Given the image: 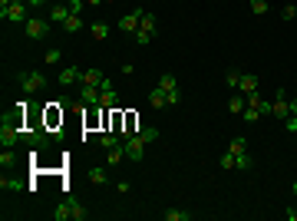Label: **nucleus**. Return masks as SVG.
I'll list each match as a JSON object with an SVG mask.
<instances>
[{"instance_id": "f704fd0d", "label": "nucleus", "mask_w": 297, "mask_h": 221, "mask_svg": "<svg viewBox=\"0 0 297 221\" xmlns=\"http://www.w3.org/2000/svg\"><path fill=\"white\" fill-rule=\"evenodd\" d=\"M261 116H264L261 109H251V106H244V122H258Z\"/></svg>"}, {"instance_id": "473e14b6", "label": "nucleus", "mask_w": 297, "mask_h": 221, "mask_svg": "<svg viewBox=\"0 0 297 221\" xmlns=\"http://www.w3.org/2000/svg\"><path fill=\"white\" fill-rule=\"evenodd\" d=\"M251 14H254V17H264L267 14V0H251Z\"/></svg>"}, {"instance_id": "de8ad7c7", "label": "nucleus", "mask_w": 297, "mask_h": 221, "mask_svg": "<svg viewBox=\"0 0 297 221\" xmlns=\"http://www.w3.org/2000/svg\"><path fill=\"white\" fill-rule=\"evenodd\" d=\"M106 4H116V0H106Z\"/></svg>"}, {"instance_id": "2f4dec72", "label": "nucleus", "mask_w": 297, "mask_h": 221, "mask_svg": "<svg viewBox=\"0 0 297 221\" xmlns=\"http://www.w3.org/2000/svg\"><path fill=\"white\" fill-rule=\"evenodd\" d=\"M225 83H228L231 89H238V83H241V70H228V73H225Z\"/></svg>"}, {"instance_id": "c756f323", "label": "nucleus", "mask_w": 297, "mask_h": 221, "mask_svg": "<svg viewBox=\"0 0 297 221\" xmlns=\"http://www.w3.org/2000/svg\"><path fill=\"white\" fill-rule=\"evenodd\" d=\"M60 56H63L60 50H56V47H50L47 53H43V63H47V66H56V63H60Z\"/></svg>"}, {"instance_id": "9b49d317", "label": "nucleus", "mask_w": 297, "mask_h": 221, "mask_svg": "<svg viewBox=\"0 0 297 221\" xmlns=\"http://www.w3.org/2000/svg\"><path fill=\"white\" fill-rule=\"evenodd\" d=\"M86 178H89L93 185H106V182H109V165H93V168L86 172Z\"/></svg>"}, {"instance_id": "393cba45", "label": "nucleus", "mask_w": 297, "mask_h": 221, "mask_svg": "<svg viewBox=\"0 0 297 221\" xmlns=\"http://www.w3.org/2000/svg\"><path fill=\"white\" fill-rule=\"evenodd\" d=\"M165 221H192V211H182V208H169Z\"/></svg>"}, {"instance_id": "4be33fe9", "label": "nucleus", "mask_w": 297, "mask_h": 221, "mask_svg": "<svg viewBox=\"0 0 297 221\" xmlns=\"http://www.w3.org/2000/svg\"><path fill=\"white\" fill-rule=\"evenodd\" d=\"M99 106H102V109H116V106H119V96H116V89H102V99H99Z\"/></svg>"}, {"instance_id": "09e8293b", "label": "nucleus", "mask_w": 297, "mask_h": 221, "mask_svg": "<svg viewBox=\"0 0 297 221\" xmlns=\"http://www.w3.org/2000/svg\"><path fill=\"white\" fill-rule=\"evenodd\" d=\"M294 20H297V17H294Z\"/></svg>"}, {"instance_id": "dca6fc26", "label": "nucleus", "mask_w": 297, "mask_h": 221, "mask_svg": "<svg viewBox=\"0 0 297 221\" xmlns=\"http://www.w3.org/2000/svg\"><path fill=\"white\" fill-rule=\"evenodd\" d=\"M102 70H96V66H89V70H83V83H86V86H102Z\"/></svg>"}, {"instance_id": "7c9ffc66", "label": "nucleus", "mask_w": 297, "mask_h": 221, "mask_svg": "<svg viewBox=\"0 0 297 221\" xmlns=\"http://www.w3.org/2000/svg\"><path fill=\"white\" fill-rule=\"evenodd\" d=\"M14 162H17V155H14V149H4V152H0V165H4V172H7V168H10V165H14Z\"/></svg>"}, {"instance_id": "aec40b11", "label": "nucleus", "mask_w": 297, "mask_h": 221, "mask_svg": "<svg viewBox=\"0 0 297 221\" xmlns=\"http://www.w3.org/2000/svg\"><path fill=\"white\" fill-rule=\"evenodd\" d=\"M122 158H125V149H122V145H116V149H109V152H106V165H109V168H116L119 162H122Z\"/></svg>"}, {"instance_id": "cd10ccee", "label": "nucleus", "mask_w": 297, "mask_h": 221, "mask_svg": "<svg viewBox=\"0 0 297 221\" xmlns=\"http://www.w3.org/2000/svg\"><path fill=\"white\" fill-rule=\"evenodd\" d=\"M251 165H254V162H251L248 152H244V155H235V168L238 172H251Z\"/></svg>"}, {"instance_id": "412c9836", "label": "nucleus", "mask_w": 297, "mask_h": 221, "mask_svg": "<svg viewBox=\"0 0 297 221\" xmlns=\"http://www.w3.org/2000/svg\"><path fill=\"white\" fill-rule=\"evenodd\" d=\"M159 89H162V93H172V89H179V79H175L172 73H162V76H159Z\"/></svg>"}, {"instance_id": "39448f33", "label": "nucleus", "mask_w": 297, "mask_h": 221, "mask_svg": "<svg viewBox=\"0 0 297 221\" xmlns=\"http://www.w3.org/2000/svg\"><path fill=\"white\" fill-rule=\"evenodd\" d=\"M0 17L10 20V24H27L30 17H27V4H7V7H0Z\"/></svg>"}, {"instance_id": "49530a36", "label": "nucleus", "mask_w": 297, "mask_h": 221, "mask_svg": "<svg viewBox=\"0 0 297 221\" xmlns=\"http://www.w3.org/2000/svg\"><path fill=\"white\" fill-rule=\"evenodd\" d=\"M290 191H294V195H297V182H294V185H290Z\"/></svg>"}, {"instance_id": "a18cd8bd", "label": "nucleus", "mask_w": 297, "mask_h": 221, "mask_svg": "<svg viewBox=\"0 0 297 221\" xmlns=\"http://www.w3.org/2000/svg\"><path fill=\"white\" fill-rule=\"evenodd\" d=\"M89 7H99V4H106V0H86Z\"/></svg>"}, {"instance_id": "72a5a7b5", "label": "nucleus", "mask_w": 297, "mask_h": 221, "mask_svg": "<svg viewBox=\"0 0 297 221\" xmlns=\"http://www.w3.org/2000/svg\"><path fill=\"white\" fill-rule=\"evenodd\" d=\"M218 165L225 168V172H231V168H235V155H231V152H225V155L218 158Z\"/></svg>"}, {"instance_id": "0eeeda50", "label": "nucleus", "mask_w": 297, "mask_h": 221, "mask_svg": "<svg viewBox=\"0 0 297 221\" xmlns=\"http://www.w3.org/2000/svg\"><path fill=\"white\" fill-rule=\"evenodd\" d=\"M142 14H145V10H142V7H135V10H129V14H125L122 17V20H119V30H122V33H129V37H132V33L135 30H139V20H142Z\"/></svg>"}, {"instance_id": "423d86ee", "label": "nucleus", "mask_w": 297, "mask_h": 221, "mask_svg": "<svg viewBox=\"0 0 297 221\" xmlns=\"http://www.w3.org/2000/svg\"><path fill=\"white\" fill-rule=\"evenodd\" d=\"M24 142L30 145V149H50V135L43 132V129H24Z\"/></svg>"}, {"instance_id": "e433bc0d", "label": "nucleus", "mask_w": 297, "mask_h": 221, "mask_svg": "<svg viewBox=\"0 0 297 221\" xmlns=\"http://www.w3.org/2000/svg\"><path fill=\"white\" fill-rule=\"evenodd\" d=\"M165 96H169V109L182 103V89H172V93H165Z\"/></svg>"}, {"instance_id": "f8f14e48", "label": "nucleus", "mask_w": 297, "mask_h": 221, "mask_svg": "<svg viewBox=\"0 0 297 221\" xmlns=\"http://www.w3.org/2000/svg\"><path fill=\"white\" fill-rule=\"evenodd\" d=\"M79 99H83L86 106H99L102 89H99V86H86V83H83V93H79Z\"/></svg>"}, {"instance_id": "a211bd4d", "label": "nucleus", "mask_w": 297, "mask_h": 221, "mask_svg": "<svg viewBox=\"0 0 297 221\" xmlns=\"http://www.w3.org/2000/svg\"><path fill=\"white\" fill-rule=\"evenodd\" d=\"M148 103H152V106H156V109H169V96H165L162 93V89H152V93H148Z\"/></svg>"}, {"instance_id": "a878e982", "label": "nucleus", "mask_w": 297, "mask_h": 221, "mask_svg": "<svg viewBox=\"0 0 297 221\" xmlns=\"http://www.w3.org/2000/svg\"><path fill=\"white\" fill-rule=\"evenodd\" d=\"M79 27H83V17H79V14H70V17H66V24H63V30H66V33H76Z\"/></svg>"}, {"instance_id": "58836bf2", "label": "nucleus", "mask_w": 297, "mask_h": 221, "mask_svg": "<svg viewBox=\"0 0 297 221\" xmlns=\"http://www.w3.org/2000/svg\"><path fill=\"white\" fill-rule=\"evenodd\" d=\"M281 17H284V20H294V17H297V7H290V4H287V7H281Z\"/></svg>"}, {"instance_id": "6ab92c4d", "label": "nucleus", "mask_w": 297, "mask_h": 221, "mask_svg": "<svg viewBox=\"0 0 297 221\" xmlns=\"http://www.w3.org/2000/svg\"><path fill=\"white\" fill-rule=\"evenodd\" d=\"M244 106H248V103H244V93H235L231 99H228V112H235V116H241Z\"/></svg>"}, {"instance_id": "f257e3e1", "label": "nucleus", "mask_w": 297, "mask_h": 221, "mask_svg": "<svg viewBox=\"0 0 297 221\" xmlns=\"http://www.w3.org/2000/svg\"><path fill=\"white\" fill-rule=\"evenodd\" d=\"M122 149H125V158H129V162H142V158H145V142H142L139 132L122 139Z\"/></svg>"}, {"instance_id": "2eb2a0df", "label": "nucleus", "mask_w": 297, "mask_h": 221, "mask_svg": "<svg viewBox=\"0 0 297 221\" xmlns=\"http://www.w3.org/2000/svg\"><path fill=\"white\" fill-rule=\"evenodd\" d=\"M0 188L4 191H24V182H20V178H17V175H0Z\"/></svg>"}, {"instance_id": "6e6552de", "label": "nucleus", "mask_w": 297, "mask_h": 221, "mask_svg": "<svg viewBox=\"0 0 297 221\" xmlns=\"http://www.w3.org/2000/svg\"><path fill=\"white\" fill-rule=\"evenodd\" d=\"M70 14H73L70 4H63V0H60V4H53V7H50V17H47V20H50V24H60V27H63Z\"/></svg>"}, {"instance_id": "7ed1b4c3", "label": "nucleus", "mask_w": 297, "mask_h": 221, "mask_svg": "<svg viewBox=\"0 0 297 221\" xmlns=\"http://www.w3.org/2000/svg\"><path fill=\"white\" fill-rule=\"evenodd\" d=\"M17 79H20V89H24L27 96H30V93H40V89L47 86V76H43V73H37V70H33V73H20Z\"/></svg>"}, {"instance_id": "f3484780", "label": "nucleus", "mask_w": 297, "mask_h": 221, "mask_svg": "<svg viewBox=\"0 0 297 221\" xmlns=\"http://www.w3.org/2000/svg\"><path fill=\"white\" fill-rule=\"evenodd\" d=\"M139 30H145V33H152L156 37V30H159V20H156V14H142V20H139Z\"/></svg>"}, {"instance_id": "79ce46f5", "label": "nucleus", "mask_w": 297, "mask_h": 221, "mask_svg": "<svg viewBox=\"0 0 297 221\" xmlns=\"http://www.w3.org/2000/svg\"><path fill=\"white\" fill-rule=\"evenodd\" d=\"M50 0H27V7H33V10H40V7H47Z\"/></svg>"}, {"instance_id": "a19ab883", "label": "nucleus", "mask_w": 297, "mask_h": 221, "mask_svg": "<svg viewBox=\"0 0 297 221\" xmlns=\"http://www.w3.org/2000/svg\"><path fill=\"white\" fill-rule=\"evenodd\" d=\"M66 4H70L73 14H83V0H66Z\"/></svg>"}, {"instance_id": "c9c22d12", "label": "nucleus", "mask_w": 297, "mask_h": 221, "mask_svg": "<svg viewBox=\"0 0 297 221\" xmlns=\"http://www.w3.org/2000/svg\"><path fill=\"white\" fill-rule=\"evenodd\" d=\"M132 40L139 43V47H145V43H152V33H145V30H135V33H132Z\"/></svg>"}, {"instance_id": "1a4fd4ad", "label": "nucleus", "mask_w": 297, "mask_h": 221, "mask_svg": "<svg viewBox=\"0 0 297 221\" xmlns=\"http://www.w3.org/2000/svg\"><path fill=\"white\" fill-rule=\"evenodd\" d=\"M73 83H83V70H79V66H63L60 70V86H73Z\"/></svg>"}, {"instance_id": "c03bdc74", "label": "nucleus", "mask_w": 297, "mask_h": 221, "mask_svg": "<svg viewBox=\"0 0 297 221\" xmlns=\"http://www.w3.org/2000/svg\"><path fill=\"white\" fill-rule=\"evenodd\" d=\"M290 116H297V96L290 99Z\"/></svg>"}, {"instance_id": "bb28decb", "label": "nucleus", "mask_w": 297, "mask_h": 221, "mask_svg": "<svg viewBox=\"0 0 297 221\" xmlns=\"http://www.w3.org/2000/svg\"><path fill=\"white\" fill-rule=\"evenodd\" d=\"M139 135H142V142L148 145V142H156V139H159V129H156V126H142Z\"/></svg>"}, {"instance_id": "ddd939ff", "label": "nucleus", "mask_w": 297, "mask_h": 221, "mask_svg": "<svg viewBox=\"0 0 297 221\" xmlns=\"http://www.w3.org/2000/svg\"><path fill=\"white\" fill-rule=\"evenodd\" d=\"M89 37H93L96 43H102V40L109 37V24H106V20H93V24H89Z\"/></svg>"}, {"instance_id": "9d476101", "label": "nucleus", "mask_w": 297, "mask_h": 221, "mask_svg": "<svg viewBox=\"0 0 297 221\" xmlns=\"http://www.w3.org/2000/svg\"><path fill=\"white\" fill-rule=\"evenodd\" d=\"M258 89H261V79L254 76V73H241V83H238V93H244V96H248V93H258Z\"/></svg>"}, {"instance_id": "37998d69", "label": "nucleus", "mask_w": 297, "mask_h": 221, "mask_svg": "<svg viewBox=\"0 0 297 221\" xmlns=\"http://www.w3.org/2000/svg\"><path fill=\"white\" fill-rule=\"evenodd\" d=\"M284 214H287V221H297V208H284Z\"/></svg>"}, {"instance_id": "c85d7f7f", "label": "nucleus", "mask_w": 297, "mask_h": 221, "mask_svg": "<svg viewBox=\"0 0 297 221\" xmlns=\"http://www.w3.org/2000/svg\"><path fill=\"white\" fill-rule=\"evenodd\" d=\"M70 208H73V221H86V218H89L86 205H79V201H70Z\"/></svg>"}, {"instance_id": "ea45409f", "label": "nucleus", "mask_w": 297, "mask_h": 221, "mask_svg": "<svg viewBox=\"0 0 297 221\" xmlns=\"http://www.w3.org/2000/svg\"><path fill=\"white\" fill-rule=\"evenodd\" d=\"M284 129H287V132H297V116H287V119H284Z\"/></svg>"}, {"instance_id": "20e7f679", "label": "nucleus", "mask_w": 297, "mask_h": 221, "mask_svg": "<svg viewBox=\"0 0 297 221\" xmlns=\"http://www.w3.org/2000/svg\"><path fill=\"white\" fill-rule=\"evenodd\" d=\"M271 116L274 119H281V122H284V119H287L290 116V99H287V89H277V93H274V103H271Z\"/></svg>"}, {"instance_id": "5701e85b", "label": "nucleus", "mask_w": 297, "mask_h": 221, "mask_svg": "<svg viewBox=\"0 0 297 221\" xmlns=\"http://www.w3.org/2000/svg\"><path fill=\"white\" fill-rule=\"evenodd\" d=\"M99 145H102V149H106V152H109V149H116V145H122V135H116V132H102L99 135Z\"/></svg>"}, {"instance_id": "4c0bfd02", "label": "nucleus", "mask_w": 297, "mask_h": 221, "mask_svg": "<svg viewBox=\"0 0 297 221\" xmlns=\"http://www.w3.org/2000/svg\"><path fill=\"white\" fill-rule=\"evenodd\" d=\"M116 191H119V195H129V191H132V182H129V178L116 182Z\"/></svg>"}, {"instance_id": "4468645a", "label": "nucleus", "mask_w": 297, "mask_h": 221, "mask_svg": "<svg viewBox=\"0 0 297 221\" xmlns=\"http://www.w3.org/2000/svg\"><path fill=\"white\" fill-rule=\"evenodd\" d=\"M50 218H53V221H70V218H73L70 201H56V205H53V211H50Z\"/></svg>"}, {"instance_id": "f03ea898", "label": "nucleus", "mask_w": 297, "mask_h": 221, "mask_svg": "<svg viewBox=\"0 0 297 221\" xmlns=\"http://www.w3.org/2000/svg\"><path fill=\"white\" fill-rule=\"evenodd\" d=\"M50 30H53V27H50V20H43V17H30V20L24 24V33H27L30 40H43V37H50Z\"/></svg>"}, {"instance_id": "b1692460", "label": "nucleus", "mask_w": 297, "mask_h": 221, "mask_svg": "<svg viewBox=\"0 0 297 221\" xmlns=\"http://www.w3.org/2000/svg\"><path fill=\"white\" fill-rule=\"evenodd\" d=\"M228 152H231V155H244V152H248V142H244V135H235V139L228 142Z\"/></svg>"}]
</instances>
